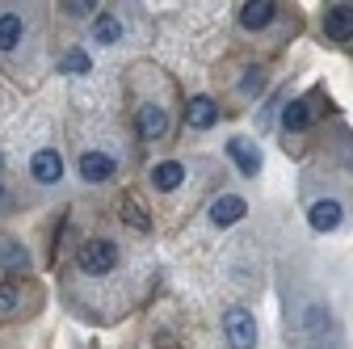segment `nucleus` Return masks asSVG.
<instances>
[{"instance_id": "nucleus-9", "label": "nucleus", "mask_w": 353, "mask_h": 349, "mask_svg": "<svg viewBox=\"0 0 353 349\" xmlns=\"http://www.w3.org/2000/svg\"><path fill=\"white\" fill-rule=\"evenodd\" d=\"M228 156L236 160V168L244 172V177H256V172H261V152L248 139H228Z\"/></svg>"}, {"instance_id": "nucleus-8", "label": "nucleus", "mask_w": 353, "mask_h": 349, "mask_svg": "<svg viewBox=\"0 0 353 349\" xmlns=\"http://www.w3.org/2000/svg\"><path fill=\"white\" fill-rule=\"evenodd\" d=\"M274 17H278V5H274V0H248V5L240 9V26H244V30H265Z\"/></svg>"}, {"instance_id": "nucleus-3", "label": "nucleus", "mask_w": 353, "mask_h": 349, "mask_svg": "<svg viewBox=\"0 0 353 349\" xmlns=\"http://www.w3.org/2000/svg\"><path fill=\"white\" fill-rule=\"evenodd\" d=\"M248 215V202L240 198V194H219L214 202H210V223L214 228H232V223H240Z\"/></svg>"}, {"instance_id": "nucleus-12", "label": "nucleus", "mask_w": 353, "mask_h": 349, "mask_svg": "<svg viewBox=\"0 0 353 349\" xmlns=\"http://www.w3.org/2000/svg\"><path fill=\"white\" fill-rule=\"evenodd\" d=\"M282 122H286V130H307V126H312V97L290 101V106L282 110Z\"/></svg>"}, {"instance_id": "nucleus-6", "label": "nucleus", "mask_w": 353, "mask_h": 349, "mask_svg": "<svg viewBox=\"0 0 353 349\" xmlns=\"http://www.w3.org/2000/svg\"><path fill=\"white\" fill-rule=\"evenodd\" d=\"M114 172H118V164H114L105 152H84V156H80V177H84V181L101 186V181L114 177Z\"/></svg>"}, {"instance_id": "nucleus-10", "label": "nucleus", "mask_w": 353, "mask_h": 349, "mask_svg": "<svg viewBox=\"0 0 353 349\" xmlns=\"http://www.w3.org/2000/svg\"><path fill=\"white\" fill-rule=\"evenodd\" d=\"M139 135H143V139H164V135H168V110L143 106V110H139Z\"/></svg>"}, {"instance_id": "nucleus-14", "label": "nucleus", "mask_w": 353, "mask_h": 349, "mask_svg": "<svg viewBox=\"0 0 353 349\" xmlns=\"http://www.w3.org/2000/svg\"><path fill=\"white\" fill-rule=\"evenodd\" d=\"M21 34H26V21L17 13H5V17H0V51H13L21 42Z\"/></svg>"}, {"instance_id": "nucleus-4", "label": "nucleus", "mask_w": 353, "mask_h": 349, "mask_svg": "<svg viewBox=\"0 0 353 349\" xmlns=\"http://www.w3.org/2000/svg\"><path fill=\"white\" fill-rule=\"evenodd\" d=\"M341 219H345V206L336 198H320V202H312V210H307V223L316 232H336Z\"/></svg>"}, {"instance_id": "nucleus-19", "label": "nucleus", "mask_w": 353, "mask_h": 349, "mask_svg": "<svg viewBox=\"0 0 353 349\" xmlns=\"http://www.w3.org/2000/svg\"><path fill=\"white\" fill-rule=\"evenodd\" d=\"M63 72L84 76V72H88V55H84V51H68V55H63Z\"/></svg>"}, {"instance_id": "nucleus-7", "label": "nucleus", "mask_w": 353, "mask_h": 349, "mask_svg": "<svg viewBox=\"0 0 353 349\" xmlns=\"http://www.w3.org/2000/svg\"><path fill=\"white\" fill-rule=\"evenodd\" d=\"M324 34L332 42H349L353 38V5H332L324 13Z\"/></svg>"}, {"instance_id": "nucleus-17", "label": "nucleus", "mask_w": 353, "mask_h": 349, "mask_svg": "<svg viewBox=\"0 0 353 349\" xmlns=\"http://www.w3.org/2000/svg\"><path fill=\"white\" fill-rule=\"evenodd\" d=\"M122 215H126V223H130V228L148 232V215L139 210V202H135V198H122Z\"/></svg>"}, {"instance_id": "nucleus-15", "label": "nucleus", "mask_w": 353, "mask_h": 349, "mask_svg": "<svg viewBox=\"0 0 353 349\" xmlns=\"http://www.w3.org/2000/svg\"><path fill=\"white\" fill-rule=\"evenodd\" d=\"M0 266H5L9 274H26V270H30V252H26L21 244H13V240H9L5 248H0Z\"/></svg>"}, {"instance_id": "nucleus-22", "label": "nucleus", "mask_w": 353, "mask_h": 349, "mask_svg": "<svg viewBox=\"0 0 353 349\" xmlns=\"http://www.w3.org/2000/svg\"><path fill=\"white\" fill-rule=\"evenodd\" d=\"M0 168H5V160H0Z\"/></svg>"}, {"instance_id": "nucleus-16", "label": "nucleus", "mask_w": 353, "mask_h": 349, "mask_svg": "<svg viewBox=\"0 0 353 349\" xmlns=\"http://www.w3.org/2000/svg\"><path fill=\"white\" fill-rule=\"evenodd\" d=\"M122 38V26H118V17H110V13H97L93 17V42H118Z\"/></svg>"}, {"instance_id": "nucleus-1", "label": "nucleus", "mask_w": 353, "mask_h": 349, "mask_svg": "<svg viewBox=\"0 0 353 349\" xmlns=\"http://www.w3.org/2000/svg\"><path fill=\"white\" fill-rule=\"evenodd\" d=\"M118 266V244L114 240H84L80 244V270L84 274H110Z\"/></svg>"}, {"instance_id": "nucleus-13", "label": "nucleus", "mask_w": 353, "mask_h": 349, "mask_svg": "<svg viewBox=\"0 0 353 349\" xmlns=\"http://www.w3.org/2000/svg\"><path fill=\"white\" fill-rule=\"evenodd\" d=\"M181 177H185V168L176 164V160H164V164L152 168V186L156 190H176V186H181Z\"/></svg>"}, {"instance_id": "nucleus-21", "label": "nucleus", "mask_w": 353, "mask_h": 349, "mask_svg": "<svg viewBox=\"0 0 353 349\" xmlns=\"http://www.w3.org/2000/svg\"><path fill=\"white\" fill-rule=\"evenodd\" d=\"M63 9H68L72 17H88V13H93L97 5H93V0H68V5H63Z\"/></svg>"}, {"instance_id": "nucleus-18", "label": "nucleus", "mask_w": 353, "mask_h": 349, "mask_svg": "<svg viewBox=\"0 0 353 349\" xmlns=\"http://www.w3.org/2000/svg\"><path fill=\"white\" fill-rule=\"evenodd\" d=\"M240 89H244L248 97H252V93H261V89H265V72H261V68L244 72V80H240Z\"/></svg>"}, {"instance_id": "nucleus-2", "label": "nucleus", "mask_w": 353, "mask_h": 349, "mask_svg": "<svg viewBox=\"0 0 353 349\" xmlns=\"http://www.w3.org/2000/svg\"><path fill=\"white\" fill-rule=\"evenodd\" d=\"M223 332H228V341H232L236 349H256V320H252V312L232 308V312L223 316Z\"/></svg>"}, {"instance_id": "nucleus-5", "label": "nucleus", "mask_w": 353, "mask_h": 349, "mask_svg": "<svg viewBox=\"0 0 353 349\" xmlns=\"http://www.w3.org/2000/svg\"><path fill=\"white\" fill-rule=\"evenodd\" d=\"M30 172H34V181H42V186H55V181L63 177V156H59L55 148H42V152H34V160H30Z\"/></svg>"}, {"instance_id": "nucleus-11", "label": "nucleus", "mask_w": 353, "mask_h": 349, "mask_svg": "<svg viewBox=\"0 0 353 349\" xmlns=\"http://www.w3.org/2000/svg\"><path fill=\"white\" fill-rule=\"evenodd\" d=\"M214 122H219V106L210 97H194L190 101V126L194 130H210Z\"/></svg>"}, {"instance_id": "nucleus-20", "label": "nucleus", "mask_w": 353, "mask_h": 349, "mask_svg": "<svg viewBox=\"0 0 353 349\" xmlns=\"http://www.w3.org/2000/svg\"><path fill=\"white\" fill-rule=\"evenodd\" d=\"M9 312H17V286L13 282L0 286V316H9Z\"/></svg>"}]
</instances>
